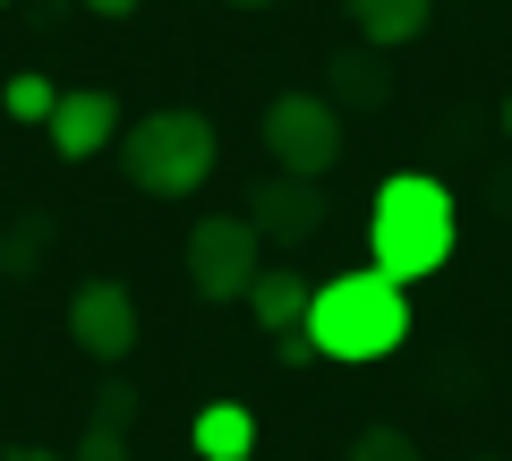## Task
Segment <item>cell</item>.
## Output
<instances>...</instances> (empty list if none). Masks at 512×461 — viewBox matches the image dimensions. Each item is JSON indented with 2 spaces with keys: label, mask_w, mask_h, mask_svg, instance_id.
Returning <instances> with one entry per match:
<instances>
[{
  "label": "cell",
  "mask_w": 512,
  "mask_h": 461,
  "mask_svg": "<svg viewBox=\"0 0 512 461\" xmlns=\"http://www.w3.org/2000/svg\"><path fill=\"white\" fill-rule=\"evenodd\" d=\"M299 333L316 342V359L333 368H376L410 342V291L393 274H333V282H308V316Z\"/></svg>",
  "instance_id": "6da1fadb"
},
{
  "label": "cell",
  "mask_w": 512,
  "mask_h": 461,
  "mask_svg": "<svg viewBox=\"0 0 512 461\" xmlns=\"http://www.w3.org/2000/svg\"><path fill=\"white\" fill-rule=\"evenodd\" d=\"M453 240H461V205H453L444 180L393 171V180L376 188V205H367V265H376V274H393L410 291V282H427V274L453 265Z\"/></svg>",
  "instance_id": "7a4b0ae2"
},
{
  "label": "cell",
  "mask_w": 512,
  "mask_h": 461,
  "mask_svg": "<svg viewBox=\"0 0 512 461\" xmlns=\"http://www.w3.org/2000/svg\"><path fill=\"white\" fill-rule=\"evenodd\" d=\"M120 171L128 188H146V197H197L214 180V120L205 111H146V120H128L120 137Z\"/></svg>",
  "instance_id": "3957f363"
},
{
  "label": "cell",
  "mask_w": 512,
  "mask_h": 461,
  "mask_svg": "<svg viewBox=\"0 0 512 461\" xmlns=\"http://www.w3.org/2000/svg\"><path fill=\"white\" fill-rule=\"evenodd\" d=\"M265 154H274V171H291V180H325V171L342 163V111H333L325 94H274V103H265Z\"/></svg>",
  "instance_id": "277c9868"
},
{
  "label": "cell",
  "mask_w": 512,
  "mask_h": 461,
  "mask_svg": "<svg viewBox=\"0 0 512 461\" xmlns=\"http://www.w3.org/2000/svg\"><path fill=\"white\" fill-rule=\"evenodd\" d=\"M256 265H265V240L248 231V214H205L188 231V282H197V299H248Z\"/></svg>",
  "instance_id": "5b68a950"
},
{
  "label": "cell",
  "mask_w": 512,
  "mask_h": 461,
  "mask_svg": "<svg viewBox=\"0 0 512 461\" xmlns=\"http://www.w3.org/2000/svg\"><path fill=\"white\" fill-rule=\"evenodd\" d=\"M69 342L86 359H103V368H120L137 351V299H128V282H77L69 291Z\"/></svg>",
  "instance_id": "8992f818"
},
{
  "label": "cell",
  "mask_w": 512,
  "mask_h": 461,
  "mask_svg": "<svg viewBox=\"0 0 512 461\" xmlns=\"http://www.w3.org/2000/svg\"><path fill=\"white\" fill-rule=\"evenodd\" d=\"M52 154L60 163H94V154L120 137V103H111L103 86H77V94H52Z\"/></svg>",
  "instance_id": "52a82bcc"
},
{
  "label": "cell",
  "mask_w": 512,
  "mask_h": 461,
  "mask_svg": "<svg viewBox=\"0 0 512 461\" xmlns=\"http://www.w3.org/2000/svg\"><path fill=\"white\" fill-rule=\"evenodd\" d=\"M248 205H256V214H248L256 240L299 248V240H316V231H325V197H316V180H291V171H274V180L256 188Z\"/></svg>",
  "instance_id": "ba28073f"
},
{
  "label": "cell",
  "mask_w": 512,
  "mask_h": 461,
  "mask_svg": "<svg viewBox=\"0 0 512 461\" xmlns=\"http://www.w3.org/2000/svg\"><path fill=\"white\" fill-rule=\"evenodd\" d=\"M188 444H197V461H248L256 453V410L248 402H205Z\"/></svg>",
  "instance_id": "9c48e42d"
},
{
  "label": "cell",
  "mask_w": 512,
  "mask_h": 461,
  "mask_svg": "<svg viewBox=\"0 0 512 461\" xmlns=\"http://www.w3.org/2000/svg\"><path fill=\"white\" fill-rule=\"evenodd\" d=\"M427 18H436V0H350V26L367 43H419Z\"/></svg>",
  "instance_id": "30bf717a"
},
{
  "label": "cell",
  "mask_w": 512,
  "mask_h": 461,
  "mask_svg": "<svg viewBox=\"0 0 512 461\" xmlns=\"http://www.w3.org/2000/svg\"><path fill=\"white\" fill-rule=\"evenodd\" d=\"M248 308H256L265 333H299V316H308V274H265V265H256Z\"/></svg>",
  "instance_id": "8fae6325"
},
{
  "label": "cell",
  "mask_w": 512,
  "mask_h": 461,
  "mask_svg": "<svg viewBox=\"0 0 512 461\" xmlns=\"http://www.w3.org/2000/svg\"><path fill=\"white\" fill-rule=\"evenodd\" d=\"M0 111H9V120H26V129H43V120H52V77L18 69L9 86H0Z\"/></svg>",
  "instance_id": "7c38bea8"
},
{
  "label": "cell",
  "mask_w": 512,
  "mask_h": 461,
  "mask_svg": "<svg viewBox=\"0 0 512 461\" xmlns=\"http://www.w3.org/2000/svg\"><path fill=\"white\" fill-rule=\"evenodd\" d=\"M43 248H52V222H43V214H26L18 231L0 240V274H35V265H43Z\"/></svg>",
  "instance_id": "4fadbf2b"
},
{
  "label": "cell",
  "mask_w": 512,
  "mask_h": 461,
  "mask_svg": "<svg viewBox=\"0 0 512 461\" xmlns=\"http://www.w3.org/2000/svg\"><path fill=\"white\" fill-rule=\"evenodd\" d=\"M333 94H342V103H384V69L367 52H342L333 60Z\"/></svg>",
  "instance_id": "5bb4252c"
},
{
  "label": "cell",
  "mask_w": 512,
  "mask_h": 461,
  "mask_svg": "<svg viewBox=\"0 0 512 461\" xmlns=\"http://www.w3.org/2000/svg\"><path fill=\"white\" fill-rule=\"evenodd\" d=\"M342 461H419V444H410L402 427H359Z\"/></svg>",
  "instance_id": "9a60e30c"
},
{
  "label": "cell",
  "mask_w": 512,
  "mask_h": 461,
  "mask_svg": "<svg viewBox=\"0 0 512 461\" xmlns=\"http://www.w3.org/2000/svg\"><path fill=\"white\" fill-rule=\"evenodd\" d=\"M69 461H128V427H103V419H94V427H86V444H77Z\"/></svg>",
  "instance_id": "2e32d148"
},
{
  "label": "cell",
  "mask_w": 512,
  "mask_h": 461,
  "mask_svg": "<svg viewBox=\"0 0 512 461\" xmlns=\"http://www.w3.org/2000/svg\"><path fill=\"white\" fill-rule=\"evenodd\" d=\"M94 419H103V427H128V419H137V393H128V385H103V393H94Z\"/></svg>",
  "instance_id": "e0dca14e"
},
{
  "label": "cell",
  "mask_w": 512,
  "mask_h": 461,
  "mask_svg": "<svg viewBox=\"0 0 512 461\" xmlns=\"http://www.w3.org/2000/svg\"><path fill=\"white\" fill-rule=\"evenodd\" d=\"M274 359H282V368H308L316 342H308V333H274Z\"/></svg>",
  "instance_id": "ac0fdd59"
},
{
  "label": "cell",
  "mask_w": 512,
  "mask_h": 461,
  "mask_svg": "<svg viewBox=\"0 0 512 461\" xmlns=\"http://www.w3.org/2000/svg\"><path fill=\"white\" fill-rule=\"evenodd\" d=\"M77 9H94V18H128L137 0H77Z\"/></svg>",
  "instance_id": "d6986e66"
},
{
  "label": "cell",
  "mask_w": 512,
  "mask_h": 461,
  "mask_svg": "<svg viewBox=\"0 0 512 461\" xmlns=\"http://www.w3.org/2000/svg\"><path fill=\"white\" fill-rule=\"evenodd\" d=\"M0 461H69V453H43V444H18V453H0Z\"/></svg>",
  "instance_id": "ffe728a7"
},
{
  "label": "cell",
  "mask_w": 512,
  "mask_h": 461,
  "mask_svg": "<svg viewBox=\"0 0 512 461\" xmlns=\"http://www.w3.org/2000/svg\"><path fill=\"white\" fill-rule=\"evenodd\" d=\"M231 9H282V0H231Z\"/></svg>",
  "instance_id": "44dd1931"
},
{
  "label": "cell",
  "mask_w": 512,
  "mask_h": 461,
  "mask_svg": "<svg viewBox=\"0 0 512 461\" xmlns=\"http://www.w3.org/2000/svg\"><path fill=\"white\" fill-rule=\"evenodd\" d=\"M504 137H512V103H504Z\"/></svg>",
  "instance_id": "7402d4cb"
},
{
  "label": "cell",
  "mask_w": 512,
  "mask_h": 461,
  "mask_svg": "<svg viewBox=\"0 0 512 461\" xmlns=\"http://www.w3.org/2000/svg\"><path fill=\"white\" fill-rule=\"evenodd\" d=\"M0 9H9V0H0Z\"/></svg>",
  "instance_id": "603a6c76"
}]
</instances>
